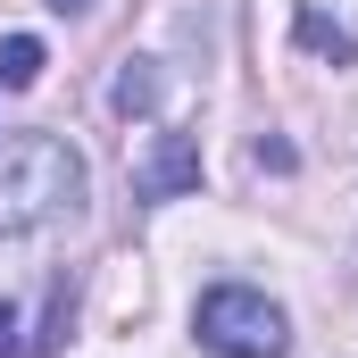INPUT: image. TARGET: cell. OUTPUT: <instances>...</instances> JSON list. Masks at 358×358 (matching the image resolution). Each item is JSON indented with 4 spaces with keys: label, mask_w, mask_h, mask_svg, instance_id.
Segmentation results:
<instances>
[{
    "label": "cell",
    "mask_w": 358,
    "mask_h": 358,
    "mask_svg": "<svg viewBox=\"0 0 358 358\" xmlns=\"http://www.w3.org/2000/svg\"><path fill=\"white\" fill-rule=\"evenodd\" d=\"M92 192V167L59 134H0V234H42L76 217Z\"/></svg>",
    "instance_id": "6da1fadb"
},
{
    "label": "cell",
    "mask_w": 358,
    "mask_h": 358,
    "mask_svg": "<svg viewBox=\"0 0 358 358\" xmlns=\"http://www.w3.org/2000/svg\"><path fill=\"white\" fill-rule=\"evenodd\" d=\"M192 334H200V350H217V358H283V350H292V317L275 308L267 292H250V283L200 292Z\"/></svg>",
    "instance_id": "7a4b0ae2"
},
{
    "label": "cell",
    "mask_w": 358,
    "mask_h": 358,
    "mask_svg": "<svg viewBox=\"0 0 358 358\" xmlns=\"http://www.w3.org/2000/svg\"><path fill=\"white\" fill-rule=\"evenodd\" d=\"M192 183H200V142H183V134H159V150L142 159L134 192H142V200H176V192H192Z\"/></svg>",
    "instance_id": "3957f363"
},
{
    "label": "cell",
    "mask_w": 358,
    "mask_h": 358,
    "mask_svg": "<svg viewBox=\"0 0 358 358\" xmlns=\"http://www.w3.org/2000/svg\"><path fill=\"white\" fill-rule=\"evenodd\" d=\"M108 108H117V117H150V108H159V67H150V59H125V76H117V92H108Z\"/></svg>",
    "instance_id": "277c9868"
},
{
    "label": "cell",
    "mask_w": 358,
    "mask_h": 358,
    "mask_svg": "<svg viewBox=\"0 0 358 358\" xmlns=\"http://www.w3.org/2000/svg\"><path fill=\"white\" fill-rule=\"evenodd\" d=\"M34 76H42V42L34 34H8L0 42V92H25Z\"/></svg>",
    "instance_id": "5b68a950"
},
{
    "label": "cell",
    "mask_w": 358,
    "mask_h": 358,
    "mask_svg": "<svg viewBox=\"0 0 358 358\" xmlns=\"http://www.w3.org/2000/svg\"><path fill=\"white\" fill-rule=\"evenodd\" d=\"M300 42H308V50H334V59H350V34H342V25H325L317 8H300Z\"/></svg>",
    "instance_id": "8992f818"
},
{
    "label": "cell",
    "mask_w": 358,
    "mask_h": 358,
    "mask_svg": "<svg viewBox=\"0 0 358 358\" xmlns=\"http://www.w3.org/2000/svg\"><path fill=\"white\" fill-rule=\"evenodd\" d=\"M8 334H17V308H8V300H0V358L17 350V342H8Z\"/></svg>",
    "instance_id": "52a82bcc"
},
{
    "label": "cell",
    "mask_w": 358,
    "mask_h": 358,
    "mask_svg": "<svg viewBox=\"0 0 358 358\" xmlns=\"http://www.w3.org/2000/svg\"><path fill=\"white\" fill-rule=\"evenodd\" d=\"M50 8H59V17H84V8H92V0H50Z\"/></svg>",
    "instance_id": "ba28073f"
}]
</instances>
